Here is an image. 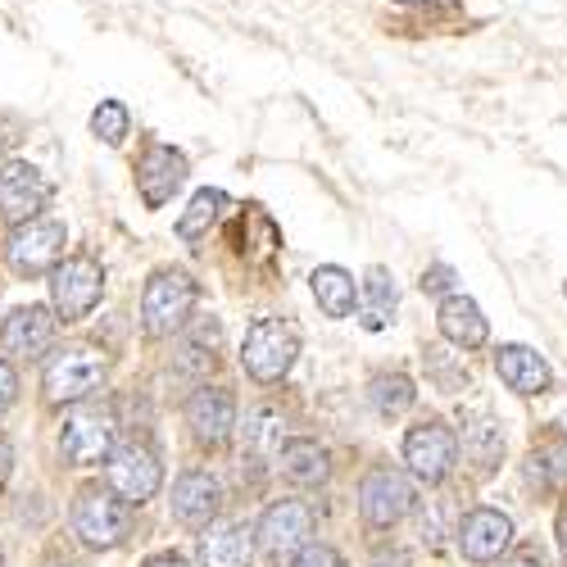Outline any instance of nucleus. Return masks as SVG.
<instances>
[{
  "instance_id": "nucleus-1",
  "label": "nucleus",
  "mask_w": 567,
  "mask_h": 567,
  "mask_svg": "<svg viewBox=\"0 0 567 567\" xmlns=\"http://www.w3.org/2000/svg\"><path fill=\"white\" fill-rule=\"evenodd\" d=\"M196 281L186 277L182 268H159L146 291H141V327H146V337H173L186 327L196 309Z\"/></svg>"
},
{
  "instance_id": "nucleus-2",
  "label": "nucleus",
  "mask_w": 567,
  "mask_h": 567,
  "mask_svg": "<svg viewBox=\"0 0 567 567\" xmlns=\"http://www.w3.org/2000/svg\"><path fill=\"white\" fill-rule=\"evenodd\" d=\"M73 536L91 549H118L132 536V504L114 491H82L73 504Z\"/></svg>"
},
{
  "instance_id": "nucleus-3",
  "label": "nucleus",
  "mask_w": 567,
  "mask_h": 567,
  "mask_svg": "<svg viewBox=\"0 0 567 567\" xmlns=\"http://www.w3.org/2000/svg\"><path fill=\"white\" fill-rule=\"evenodd\" d=\"M110 377V359L96 346H69L45 363V400L51 404H73L101 391Z\"/></svg>"
},
{
  "instance_id": "nucleus-4",
  "label": "nucleus",
  "mask_w": 567,
  "mask_h": 567,
  "mask_svg": "<svg viewBox=\"0 0 567 567\" xmlns=\"http://www.w3.org/2000/svg\"><path fill=\"white\" fill-rule=\"evenodd\" d=\"M300 354V341L296 332L281 318H259L250 332H246V346H241V368L255 377V382H281L291 372Z\"/></svg>"
},
{
  "instance_id": "nucleus-5",
  "label": "nucleus",
  "mask_w": 567,
  "mask_h": 567,
  "mask_svg": "<svg viewBox=\"0 0 567 567\" xmlns=\"http://www.w3.org/2000/svg\"><path fill=\"white\" fill-rule=\"evenodd\" d=\"M101 296H105V268L96 259H86V255L64 259L55 268V277H51V300H55V313L64 322L86 318L91 309L101 305Z\"/></svg>"
},
{
  "instance_id": "nucleus-6",
  "label": "nucleus",
  "mask_w": 567,
  "mask_h": 567,
  "mask_svg": "<svg viewBox=\"0 0 567 567\" xmlns=\"http://www.w3.org/2000/svg\"><path fill=\"white\" fill-rule=\"evenodd\" d=\"M105 482H110V491L118 499H127L132 508H141L146 499L159 495L164 467H159V458L146 445H123V450H110V458H105Z\"/></svg>"
},
{
  "instance_id": "nucleus-7",
  "label": "nucleus",
  "mask_w": 567,
  "mask_h": 567,
  "mask_svg": "<svg viewBox=\"0 0 567 567\" xmlns=\"http://www.w3.org/2000/svg\"><path fill=\"white\" fill-rule=\"evenodd\" d=\"M6 255H10V268L19 277L51 272L60 264V255H64V223H55V218H23L14 227V236H10Z\"/></svg>"
},
{
  "instance_id": "nucleus-8",
  "label": "nucleus",
  "mask_w": 567,
  "mask_h": 567,
  "mask_svg": "<svg viewBox=\"0 0 567 567\" xmlns=\"http://www.w3.org/2000/svg\"><path fill=\"white\" fill-rule=\"evenodd\" d=\"M413 504H417V491H413V482L404 477L400 467H377V472H368V482H363V491H359V508H363V523L368 527H395V523H404V517L413 513Z\"/></svg>"
},
{
  "instance_id": "nucleus-9",
  "label": "nucleus",
  "mask_w": 567,
  "mask_h": 567,
  "mask_svg": "<svg viewBox=\"0 0 567 567\" xmlns=\"http://www.w3.org/2000/svg\"><path fill=\"white\" fill-rule=\"evenodd\" d=\"M114 450V413L110 409H73L60 432V454L73 467H96Z\"/></svg>"
},
{
  "instance_id": "nucleus-10",
  "label": "nucleus",
  "mask_w": 567,
  "mask_h": 567,
  "mask_svg": "<svg viewBox=\"0 0 567 567\" xmlns=\"http://www.w3.org/2000/svg\"><path fill=\"white\" fill-rule=\"evenodd\" d=\"M404 463L417 482H445L454 463H458V436L445 427V422H422V427H413L404 436Z\"/></svg>"
},
{
  "instance_id": "nucleus-11",
  "label": "nucleus",
  "mask_w": 567,
  "mask_h": 567,
  "mask_svg": "<svg viewBox=\"0 0 567 567\" xmlns=\"http://www.w3.org/2000/svg\"><path fill=\"white\" fill-rule=\"evenodd\" d=\"M259 545L268 549V554H296V549H305L309 540H313V508L309 504H300V499H281V504H272L268 513H264V523H259Z\"/></svg>"
},
{
  "instance_id": "nucleus-12",
  "label": "nucleus",
  "mask_w": 567,
  "mask_h": 567,
  "mask_svg": "<svg viewBox=\"0 0 567 567\" xmlns=\"http://www.w3.org/2000/svg\"><path fill=\"white\" fill-rule=\"evenodd\" d=\"M186 427L200 445H223L236 432V400L223 386H196L186 400Z\"/></svg>"
},
{
  "instance_id": "nucleus-13",
  "label": "nucleus",
  "mask_w": 567,
  "mask_h": 567,
  "mask_svg": "<svg viewBox=\"0 0 567 567\" xmlns=\"http://www.w3.org/2000/svg\"><path fill=\"white\" fill-rule=\"evenodd\" d=\"M182 182H186L182 151L146 146V155H141V164H136V192H141V200H146V209H164Z\"/></svg>"
},
{
  "instance_id": "nucleus-14",
  "label": "nucleus",
  "mask_w": 567,
  "mask_h": 567,
  "mask_svg": "<svg viewBox=\"0 0 567 567\" xmlns=\"http://www.w3.org/2000/svg\"><path fill=\"white\" fill-rule=\"evenodd\" d=\"M51 200V182H45L32 164H6L0 168V218L23 223L37 218Z\"/></svg>"
},
{
  "instance_id": "nucleus-15",
  "label": "nucleus",
  "mask_w": 567,
  "mask_h": 567,
  "mask_svg": "<svg viewBox=\"0 0 567 567\" xmlns=\"http://www.w3.org/2000/svg\"><path fill=\"white\" fill-rule=\"evenodd\" d=\"M513 545V523L499 508H472L458 527V549L472 563H495Z\"/></svg>"
},
{
  "instance_id": "nucleus-16",
  "label": "nucleus",
  "mask_w": 567,
  "mask_h": 567,
  "mask_svg": "<svg viewBox=\"0 0 567 567\" xmlns=\"http://www.w3.org/2000/svg\"><path fill=\"white\" fill-rule=\"evenodd\" d=\"M0 341H6V350L19 354V359H41L45 350L55 346V313L45 305H23V309H14L6 318Z\"/></svg>"
},
{
  "instance_id": "nucleus-17",
  "label": "nucleus",
  "mask_w": 567,
  "mask_h": 567,
  "mask_svg": "<svg viewBox=\"0 0 567 567\" xmlns=\"http://www.w3.org/2000/svg\"><path fill=\"white\" fill-rule=\"evenodd\" d=\"M218 504H223V486L209 477V472L192 467L182 472L177 486H173V517L182 527H209L218 517Z\"/></svg>"
},
{
  "instance_id": "nucleus-18",
  "label": "nucleus",
  "mask_w": 567,
  "mask_h": 567,
  "mask_svg": "<svg viewBox=\"0 0 567 567\" xmlns=\"http://www.w3.org/2000/svg\"><path fill=\"white\" fill-rule=\"evenodd\" d=\"M495 372H499V382L517 395H540L549 391V363L532 350V346H499L495 354Z\"/></svg>"
},
{
  "instance_id": "nucleus-19",
  "label": "nucleus",
  "mask_w": 567,
  "mask_h": 567,
  "mask_svg": "<svg viewBox=\"0 0 567 567\" xmlns=\"http://www.w3.org/2000/svg\"><path fill=\"white\" fill-rule=\"evenodd\" d=\"M255 558V527L223 523L200 536V567H250Z\"/></svg>"
},
{
  "instance_id": "nucleus-20",
  "label": "nucleus",
  "mask_w": 567,
  "mask_h": 567,
  "mask_svg": "<svg viewBox=\"0 0 567 567\" xmlns=\"http://www.w3.org/2000/svg\"><path fill=\"white\" fill-rule=\"evenodd\" d=\"M436 322H441V337H445L450 346H458V350H477V346H486V337H491V327H486L477 300H467V296H445Z\"/></svg>"
},
{
  "instance_id": "nucleus-21",
  "label": "nucleus",
  "mask_w": 567,
  "mask_h": 567,
  "mask_svg": "<svg viewBox=\"0 0 567 567\" xmlns=\"http://www.w3.org/2000/svg\"><path fill=\"white\" fill-rule=\"evenodd\" d=\"M309 287H313V300H318V309H322L327 318H350V313H354V305H359V287H354V277H350L346 268H337V264L313 268Z\"/></svg>"
},
{
  "instance_id": "nucleus-22",
  "label": "nucleus",
  "mask_w": 567,
  "mask_h": 567,
  "mask_svg": "<svg viewBox=\"0 0 567 567\" xmlns=\"http://www.w3.org/2000/svg\"><path fill=\"white\" fill-rule=\"evenodd\" d=\"M277 458H281V472L300 486H322L332 477V458H327V450L318 441H287L277 450Z\"/></svg>"
},
{
  "instance_id": "nucleus-23",
  "label": "nucleus",
  "mask_w": 567,
  "mask_h": 567,
  "mask_svg": "<svg viewBox=\"0 0 567 567\" xmlns=\"http://www.w3.org/2000/svg\"><path fill=\"white\" fill-rule=\"evenodd\" d=\"M391 309H395V277L386 268H368V281H363V327L368 332H382L391 322Z\"/></svg>"
},
{
  "instance_id": "nucleus-24",
  "label": "nucleus",
  "mask_w": 567,
  "mask_h": 567,
  "mask_svg": "<svg viewBox=\"0 0 567 567\" xmlns=\"http://www.w3.org/2000/svg\"><path fill=\"white\" fill-rule=\"evenodd\" d=\"M368 400H372V409L382 413V417H400V413L413 409L417 391H413V382H409L404 372H382V377H372Z\"/></svg>"
},
{
  "instance_id": "nucleus-25",
  "label": "nucleus",
  "mask_w": 567,
  "mask_h": 567,
  "mask_svg": "<svg viewBox=\"0 0 567 567\" xmlns=\"http://www.w3.org/2000/svg\"><path fill=\"white\" fill-rule=\"evenodd\" d=\"M223 205H227V196H223V192H214V186L196 192V196H192V205H186V214L177 218V236H182V241H200V236L218 223Z\"/></svg>"
},
{
  "instance_id": "nucleus-26",
  "label": "nucleus",
  "mask_w": 567,
  "mask_h": 567,
  "mask_svg": "<svg viewBox=\"0 0 567 567\" xmlns=\"http://www.w3.org/2000/svg\"><path fill=\"white\" fill-rule=\"evenodd\" d=\"M214 350H218V322L196 327V332L177 346L173 368H177L182 377H200V372H209V368H214Z\"/></svg>"
},
{
  "instance_id": "nucleus-27",
  "label": "nucleus",
  "mask_w": 567,
  "mask_h": 567,
  "mask_svg": "<svg viewBox=\"0 0 567 567\" xmlns=\"http://www.w3.org/2000/svg\"><path fill=\"white\" fill-rule=\"evenodd\" d=\"M463 450H467V458L477 463V472L486 477V472H495V463L504 458V436H499V427L495 422H472L467 427V441H463Z\"/></svg>"
},
{
  "instance_id": "nucleus-28",
  "label": "nucleus",
  "mask_w": 567,
  "mask_h": 567,
  "mask_svg": "<svg viewBox=\"0 0 567 567\" xmlns=\"http://www.w3.org/2000/svg\"><path fill=\"white\" fill-rule=\"evenodd\" d=\"M246 450L250 454H272L281 450V413L277 409H250L246 413Z\"/></svg>"
},
{
  "instance_id": "nucleus-29",
  "label": "nucleus",
  "mask_w": 567,
  "mask_h": 567,
  "mask_svg": "<svg viewBox=\"0 0 567 567\" xmlns=\"http://www.w3.org/2000/svg\"><path fill=\"white\" fill-rule=\"evenodd\" d=\"M127 105L123 101H101L96 105V114H91V132H96L105 146H118V141L127 136Z\"/></svg>"
},
{
  "instance_id": "nucleus-30",
  "label": "nucleus",
  "mask_w": 567,
  "mask_h": 567,
  "mask_svg": "<svg viewBox=\"0 0 567 567\" xmlns=\"http://www.w3.org/2000/svg\"><path fill=\"white\" fill-rule=\"evenodd\" d=\"M291 567H346L337 549H327V545H305L296 549V563Z\"/></svg>"
},
{
  "instance_id": "nucleus-31",
  "label": "nucleus",
  "mask_w": 567,
  "mask_h": 567,
  "mask_svg": "<svg viewBox=\"0 0 567 567\" xmlns=\"http://www.w3.org/2000/svg\"><path fill=\"white\" fill-rule=\"evenodd\" d=\"M14 400H19V372L0 359V413H10Z\"/></svg>"
},
{
  "instance_id": "nucleus-32",
  "label": "nucleus",
  "mask_w": 567,
  "mask_h": 567,
  "mask_svg": "<svg viewBox=\"0 0 567 567\" xmlns=\"http://www.w3.org/2000/svg\"><path fill=\"white\" fill-rule=\"evenodd\" d=\"M450 281H454V268H432V272H422V291L441 296V291H450Z\"/></svg>"
},
{
  "instance_id": "nucleus-33",
  "label": "nucleus",
  "mask_w": 567,
  "mask_h": 567,
  "mask_svg": "<svg viewBox=\"0 0 567 567\" xmlns=\"http://www.w3.org/2000/svg\"><path fill=\"white\" fill-rule=\"evenodd\" d=\"M10 472H14V445H10L6 436H0V486L10 482Z\"/></svg>"
},
{
  "instance_id": "nucleus-34",
  "label": "nucleus",
  "mask_w": 567,
  "mask_h": 567,
  "mask_svg": "<svg viewBox=\"0 0 567 567\" xmlns=\"http://www.w3.org/2000/svg\"><path fill=\"white\" fill-rule=\"evenodd\" d=\"M146 567H192L182 554H155V558H146Z\"/></svg>"
},
{
  "instance_id": "nucleus-35",
  "label": "nucleus",
  "mask_w": 567,
  "mask_h": 567,
  "mask_svg": "<svg viewBox=\"0 0 567 567\" xmlns=\"http://www.w3.org/2000/svg\"><path fill=\"white\" fill-rule=\"evenodd\" d=\"M558 549H563V563H567V508L558 513Z\"/></svg>"
},
{
  "instance_id": "nucleus-36",
  "label": "nucleus",
  "mask_w": 567,
  "mask_h": 567,
  "mask_svg": "<svg viewBox=\"0 0 567 567\" xmlns=\"http://www.w3.org/2000/svg\"><path fill=\"white\" fill-rule=\"evenodd\" d=\"M504 567H540V558H536V554H523V558H513V563H504Z\"/></svg>"
},
{
  "instance_id": "nucleus-37",
  "label": "nucleus",
  "mask_w": 567,
  "mask_h": 567,
  "mask_svg": "<svg viewBox=\"0 0 567 567\" xmlns=\"http://www.w3.org/2000/svg\"><path fill=\"white\" fill-rule=\"evenodd\" d=\"M41 567H78V563H69V558H51V563H41Z\"/></svg>"
},
{
  "instance_id": "nucleus-38",
  "label": "nucleus",
  "mask_w": 567,
  "mask_h": 567,
  "mask_svg": "<svg viewBox=\"0 0 567 567\" xmlns=\"http://www.w3.org/2000/svg\"><path fill=\"white\" fill-rule=\"evenodd\" d=\"M400 6H432V0H400Z\"/></svg>"
}]
</instances>
